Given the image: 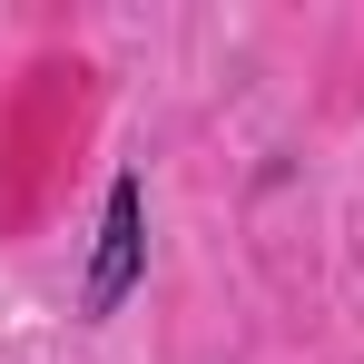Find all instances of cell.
Masks as SVG:
<instances>
[{
  "instance_id": "1",
  "label": "cell",
  "mask_w": 364,
  "mask_h": 364,
  "mask_svg": "<svg viewBox=\"0 0 364 364\" xmlns=\"http://www.w3.org/2000/svg\"><path fill=\"white\" fill-rule=\"evenodd\" d=\"M138 276H148V178L119 168V178H109V207H99V256H89L79 305H89V315H119Z\"/></svg>"
}]
</instances>
